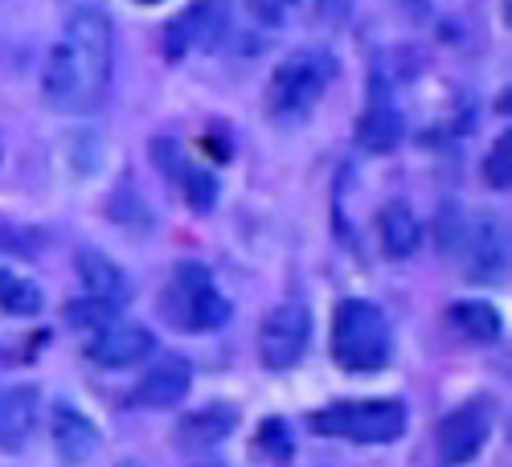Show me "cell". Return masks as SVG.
Wrapping results in <instances>:
<instances>
[{"mask_svg":"<svg viewBox=\"0 0 512 467\" xmlns=\"http://www.w3.org/2000/svg\"><path fill=\"white\" fill-rule=\"evenodd\" d=\"M111 17L78 9L66 21V37L50 50L41 91L62 111H91L111 82Z\"/></svg>","mask_w":512,"mask_h":467,"instance_id":"cell-1","label":"cell"},{"mask_svg":"<svg viewBox=\"0 0 512 467\" xmlns=\"http://www.w3.org/2000/svg\"><path fill=\"white\" fill-rule=\"evenodd\" d=\"M332 78H336L332 54H324V50H295V54H287L275 66L271 82H267V111L275 119H283V123L304 119L324 99Z\"/></svg>","mask_w":512,"mask_h":467,"instance_id":"cell-2","label":"cell"},{"mask_svg":"<svg viewBox=\"0 0 512 467\" xmlns=\"http://www.w3.org/2000/svg\"><path fill=\"white\" fill-rule=\"evenodd\" d=\"M332 361L349 373H373L390 361V324L373 304L345 300L332 320Z\"/></svg>","mask_w":512,"mask_h":467,"instance_id":"cell-3","label":"cell"},{"mask_svg":"<svg viewBox=\"0 0 512 467\" xmlns=\"http://www.w3.org/2000/svg\"><path fill=\"white\" fill-rule=\"evenodd\" d=\"M160 316L181 332H213L230 320V304L201 263H181L160 291Z\"/></svg>","mask_w":512,"mask_h":467,"instance_id":"cell-4","label":"cell"},{"mask_svg":"<svg viewBox=\"0 0 512 467\" xmlns=\"http://www.w3.org/2000/svg\"><path fill=\"white\" fill-rule=\"evenodd\" d=\"M316 435L353 439V443H394L406 431V406L394 398H365V402H336L308 418Z\"/></svg>","mask_w":512,"mask_h":467,"instance_id":"cell-5","label":"cell"},{"mask_svg":"<svg viewBox=\"0 0 512 467\" xmlns=\"http://www.w3.org/2000/svg\"><path fill=\"white\" fill-rule=\"evenodd\" d=\"M459 263L472 275V283H500L508 271V230L496 218H472L459 234Z\"/></svg>","mask_w":512,"mask_h":467,"instance_id":"cell-6","label":"cell"},{"mask_svg":"<svg viewBox=\"0 0 512 467\" xmlns=\"http://www.w3.org/2000/svg\"><path fill=\"white\" fill-rule=\"evenodd\" d=\"M312 336V316L304 304H279L259 328V357L267 369H291L304 357Z\"/></svg>","mask_w":512,"mask_h":467,"instance_id":"cell-7","label":"cell"},{"mask_svg":"<svg viewBox=\"0 0 512 467\" xmlns=\"http://www.w3.org/2000/svg\"><path fill=\"white\" fill-rule=\"evenodd\" d=\"M488 435H492V402L488 398L455 406L439 422V455H443V463H451V467L472 463L484 451Z\"/></svg>","mask_w":512,"mask_h":467,"instance_id":"cell-8","label":"cell"},{"mask_svg":"<svg viewBox=\"0 0 512 467\" xmlns=\"http://www.w3.org/2000/svg\"><path fill=\"white\" fill-rule=\"evenodd\" d=\"M230 29V9L226 0H197L189 5L164 33V54L185 58L189 50H213Z\"/></svg>","mask_w":512,"mask_h":467,"instance_id":"cell-9","label":"cell"},{"mask_svg":"<svg viewBox=\"0 0 512 467\" xmlns=\"http://www.w3.org/2000/svg\"><path fill=\"white\" fill-rule=\"evenodd\" d=\"M148 353H152V332L144 324H123V320H111L107 328H99L87 345V357L103 369H127Z\"/></svg>","mask_w":512,"mask_h":467,"instance_id":"cell-10","label":"cell"},{"mask_svg":"<svg viewBox=\"0 0 512 467\" xmlns=\"http://www.w3.org/2000/svg\"><path fill=\"white\" fill-rule=\"evenodd\" d=\"M398 140H402V115H398V107L390 103V91H386V82H373V95H369V103H365V115H361V123H357V144L365 148V152H373V156H386V152H394L398 148Z\"/></svg>","mask_w":512,"mask_h":467,"instance_id":"cell-11","label":"cell"},{"mask_svg":"<svg viewBox=\"0 0 512 467\" xmlns=\"http://www.w3.org/2000/svg\"><path fill=\"white\" fill-rule=\"evenodd\" d=\"M193 386V369L189 361L181 357H164L160 365H152L144 377H140V386H136V402L148 406V410H168V406H177Z\"/></svg>","mask_w":512,"mask_h":467,"instance_id":"cell-12","label":"cell"},{"mask_svg":"<svg viewBox=\"0 0 512 467\" xmlns=\"http://www.w3.org/2000/svg\"><path fill=\"white\" fill-rule=\"evenodd\" d=\"M50 435H54V447L66 463H87L95 451H99V427L95 422L74 410V406H58L54 410V422H50Z\"/></svg>","mask_w":512,"mask_h":467,"instance_id":"cell-13","label":"cell"},{"mask_svg":"<svg viewBox=\"0 0 512 467\" xmlns=\"http://www.w3.org/2000/svg\"><path fill=\"white\" fill-rule=\"evenodd\" d=\"M238 427V410L226 406V402H213L205 410H193L181 418V427H177V439L185 447H218L222 439H230Z\"/></svg>","mask_w":512,"mask_h":467,"instance_id":"cell-14","label":"cell"},{"mask_svg":"<svg viewBox=\"0 0 512 467\" xmlns=\"http://www.w3.org/2000/svg\"><path fill=\"white\" fill-rule=\"evenodd\" d=\"M78 279L87 287V295H99V300L119 304L127 295V275L115 259H107L103 250H78Z\"/></svg>","mask_w":512,"mask_h":467,"instance_id":"cell-15","label":"cell"},{"mask_svg":"<svg viewBox=\"0 0 512 467\" xmlns=\"http://www.w3.org/2000/svg\"><path fill=\"white\" fill-rule=\"evenodd\" d=\"M37 422V390L33 386H13L0 394V443L21 447Z\"/></svg>","mask_w":512,"mask_h":467,"instance_id":"cell-16","label":"cell"},{"mask_svg":"<svg viewBox=\"0 0 512 467\" xmlns=\"http://www.w3.org/2000/svg\"><path fill=\"white\" fill-rule=\"evenodd\" d=\"M377 238L386 246L390 259H410V254L422 246V226L406 205H386L377 214Z\"/></svg>","mask_w":512,"mask_h":467,"instance_id":"cell-17","label":"cell"},{"mask_svg":"<svg viewBox=\"0 0 512 467\" xmlns=\"http://www.w3.org/2000/svg\"><path fill=\"white\" fill-rule=\"evenodd\" d=\"M447 320L459 336H467V341L476 345H492L500 336V316L492 304H480V300H463V304H451L447 308Z\"/></svg>","mask_w":512,"mask_h":467,"instance_id":"cell-18","label":"cell"},{"mask_svg":"<svg viewBox=\"0 0 512 467\" xmlns=\"http://www.w3.org/2000/svg\"><path fill=\"white\" fill-rule=\"evenodd\" d=\"M0 312H9V316H33V312H41L37 283H29L25 275H13V271H0Z\"/></svg>","mask_w":512,"mask_h":467,"instance_id":"cell-19","label":"cell"},{"mask_svg":"<svg viewBox=\"0 0 512 467\" xmlns=\"http://www.w3.org/2000/svg\"><path fill=\"white\" fill-rule=\"evenodd\" d=\"M111 320H119L115 316V304L111 300H99V295H87V300H78V304L66 308V324L78 328V332H91V336L99 328H107Z\"/></svg>","mask_w":512,"mask_h":467,"instance_id":"cell-20","label":"cell"},{"mask_svg":"<svg viewBox=\"0 0 512 467\" xmlns=\"http://www.w3.org/2000/svg\"><path fill=\"white\" fill-rule=\"evenodd\" d=\"M259 455H267L275 463L291 459V435H287V427H283L279 418H267L263 427H259Z\"/></svg>","mask_w":512,"mask_h":467,"instance_id":"cell-21","label":"cell"},{"mask_svg":"<svg viewBox=\"0 0 512 467\" xmlns=\"http://www.w3.org/2000/svg\"><path fill=\"white\" fill-rule=\"evenodd\" d=\"M181 177H185L181 185H185L189 205H193V209H209L213 197H218V185H213V177H209V173H193V168H185Z\"/></svg>","mask_w":512,"mask_h":467,"instance_id":"cell-22","label":"cell"},{"mask_svg":"<svg viewBox=\"0 0 512 467\" xmlns=\"http://www.w3.org/2000/svg\"><path fill=\"white\" fill-rule=\"evenodd\" d=\"M508 148H512L508 136H500L492 156H488V185L492 189H508V181H512V152Z\"/></svg>","mask_w":512,"mask_h":467,"instance_id":"cell-23","label":"cell"},{"mask_svg":"<svg viewBox=\"0 0 512 467\" xmlns=\"http://www.w3.org/2000/svg\"><path fill=\"white\" fill-rule=\"evenodd\" d=\"M295 5V0H250V17L259 25H283V13Z\"/></svg>","mask_w":512,"mask_h":467,"instance_id":"cell-24","label":"cell"},{"mask_svg":"<svg viewBox=\"0 0 512 467\" xmlns=\"http://www.w3.org/2000/svg\"><path fill=\"white\" fill-rule=\"evenodd\" d=\"M0 250H13V254H37L41 246H37V238H33V234H21V230L5 226V230H0Z\"/></svg>","mask_w":512,"mask_h":467,"instance_id":"cell-25","label":"cell"},{"mask_svg":"<svg viewBox=\"0 0 512 467\" xmlns=\"http://www.w3.org/2000/svg\"><path fill=\"white\" fill-rule=\"evenodd\" d=\"M402 9H406L414 21H422L426 13H431V0H402Z\"/></svg>","mask_w":512,"mask_h":467,"instance_id":"cell-26","label":"cell"},{"mask_svg":"<svg viewBox=\"0 0 512 467\" xmlns=\"http://www.w3.org/2000/svg\"><path fill=\"white\" fill-rule=\"evenodd\" d=\"M132 5H160V0H132Z\"/></svg>","mask_w":512,"mask_h":467,"instance_id":"cell-27","label":"cell"},{"mask_svg":"<svg viewBox=\"0 0 512 467\" xmlns=\"http://www.w3.org/2000/svg\"><path fill=\"white\" fill-rule=\"evenodd\" d=\"M123 467H136V463H123Z\"/></svg>","mask_w":512,"mask_h":467,"instance_id":"cell-28","label":"cell"}]
</instances>
